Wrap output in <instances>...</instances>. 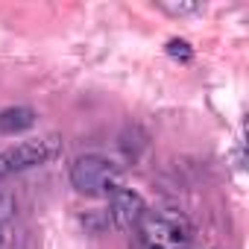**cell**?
<instances>
[{
  "instance_id": "9c48e42d",
  "label": "cell",
  "mask_w": 249,
  "mask_h": 249,
  "mask_svg": "<svg viewBox=\"0 0 249 249\" xmlns=\"http://www.w3.org/2000/svg\"><path fill=\"white\" fill-rule=\"evenodd\" d=\"M0 243H3V229H0Z\"/></svg>"
},
{
  "instance_id": "7a4b0ae2",
  "label": "cell",
  "mask_w": 249,
  "mask_h": 249,
  "mask_svg": "<svg viewBox=\"0 0 249 249\" xmlns=\"http://www.w3.org/2000/svg\"><path fill=\"white\" fill-rule=\"evenodd\" d=\"M71 185L85 196H111L120 188V170L106 156H79L71 164Z\"/></svg>"
},
{
  "instance_id": "6da1fadb",
  "label": "cell",
  "mask_w": 249,
  "mask_h": 249,
  "mask_svg": "<svg viewBox=\"0 0 249 249\" xmlns=\"http://www.w3.org/2000/svg\"><path fill=\"white\" fill-rule=\"evenodd\" d=\"M141 249H191L194 229L179 211H147L138 223Z\"/></svg>"
},
{
  "instance_id": "3957f363",
  "label": "cell",
  "mask_w": 249,
  "mask_h": 249,
  "mask_svg": "<svg viewBox=\"0 0 249 249\" xmlns=\"http://www.w3.org/2000/svg\"><path fill=\"white\" fill-rule=\"evenodd\" d=\"M62 153L56 138H38V141H24L18 147L0 150V176H12L30 167H41L47 161H53Z\"/></svg>"
},
{
  "instance_id": "52a82bcc",
  "label": "cell",
  "mask_w": 249,
  "mask_h": 249,
  "mask_svg": "<svg viewBox=\"0 0 249 249\" xmlns=\"http://www.w3.org/2000/svg\"><path fill=\"white\" fill-rule=\"evenodd\" d=\"M167 53H170L173 59H182V62H188V59L194 56L191 44H188V41H179V38H173V41L167 44Z\"/></svg>"
},
{
  "instance_id": "5b68a950",
  "label": "cell",
  "mask_w": 249,
  "mask_h": 249,
  "mask_svg": "<svg viewBox=\"0 0 249 249\" xmlns=\"http://www.w3.org/2000/svg\"><path fill=\"white\" fill-rule=\"evenodd\" d=\"M36 126V111L30 106H9L0 111V135H18Z\"/></svg>"
},
{
  "instance_id": "277c9868",
  "label": "cell",
  "mask_w": 249,
  "mask_h": 249,
  "mask_svg": "<svg viewBox=\"0 0 249 249\" xmlns=\"http://www.w3.org/2000/svg\"><path fill=\"white\" fill-rule=\"evenodd\" d=\"M111 211V220H114V226L117 229H123V231H129V229H138V223L144 220V214H147V202H144V196L138 194V191H132V188H117L114 194H111V205H108Z\"/></svg>"
},
{
  "instance_id": "ba28073f",
  "label": "cell",
  "mask_w": 249,
  "mask_h": 249,
  "mask_svg": "<svg viewBox=\"0 0 249 249\" xmlns=\"http://www.w3.org/2000/svg\"><path fill=\"white\" fill-rule=\"evenodd\" d=\"M167 12H176V15H182V12H196L199 9V3H161Z\"/></svg>"
},
{
  "instance_id": "8992f818",
  "label": "cell",
  "mask_w": 249,
  "mask_h": 249,
  "mask_svg": "<svg viewBox=\"0 0 249 249\" xmlns=\"http://www.w3.org/2000/svg\"><path fill=\"white\" fill-rule=\"evenodd\" d=\"M12 211H15V196H12L9 188L0 185V223H3L6 217H12Z\"/></svg>"
}]
</instances>
